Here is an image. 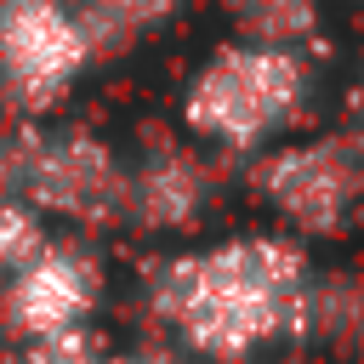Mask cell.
<instances>
[{
	"instance_id": "cell-10",
	"label": "cell",
	"mask_w": 364,
	"mask_h": 364,
	"mask_svg": "<svg viewBox=\"0 0 364 364\" xmlns=\"http://www.w3.org/2000/svg\"><path fill=\"white\" fill-rule=\"evenodd\" d=\"M0 364H108V341L97 336V324L57 330V336H23L0 347Z\"/></svg>"
},
{
	"instance_id": "cell-11",
	"label": "cell",
	"mask_w": 364,
	"mask_h": 364,
	"mask_svg": "<svg viewBox=\"0 0 364 364\" xmlns=\"http://www.w3.org/2000/svg\"><path fill=\"white\" fill-rule=\"evenodd\" d=\"M51 233H57V228H51L28 199H0V284H6L23 262H34Z\"/></svg>"
},
{
	"instance_id": "cell-1",
	"label": "cell",
	"mask_w": 364,
	"mask_h": 364,
	"mask_svg": "<svg viewBox=\"0 0 364 364\" xmlns=\"http://www.w3.org/2000/svg\"><path fill=\"white\" fill-rule=\"evenodd\" d=\"M324 273L313 245L279 228H239L205 245H171L142 267L154 330L193 364H250L318 336Z\"/></svg>"
},
{
	"instance_id": "cell-14",
	"label": "cell",
	"mask_w": 364,
	"mask_h": 364,
	"mask_svg": "<svg viewBox=\"0 0 364 364\" xmlns=\"http://www.w3.org/2000/svg\"><path fill=\"white\" fill-rule=\"evenodd\" d=\"M108 364H193V358L159 336V341H136V347H108Z\"/></svg>"
},
{
	"instance_id": "cell-4",
	"label": "cell",
	"mask_w": 364,
	"mask_h": 364,
	"mask_svg": "<svg viewBox=\"0 0 364 364\" xmlns=\"http://www.w3.org/2000/svg\"><path fill=\"white\" fill-rule=\"evenodd\" d=\"M23 199L57 233H114L125 222V148L85 119H34Z\"/></svg>"
},
{
	"instance_id": "cell-5",
	"label": "cell",
	"mask_w": 364,
	"mask_h": 364,
	"mask_svg": "<svg viewBox=\"0 0 364 364\" xmlns=\"http://www.w3.org/2000/svg\"><path fill=\"white\" fill-rule=\"evenodd\" d=\"M74 0H0V108L46 119L97 68Z\"/></svg>"
},
{
	"instance_id": "cell-7",
	"label": "cell",
	"mask_w": 364,
	"mask_h": 364,
	"mask_svg": "<svg viewBox=\"0 0 364 364\" xmlns=\"http://www.w3.org/2000/svg\"><path fill=\"white\" fill-rule=\"evenodd\" d=\"M222 199L216 154L188 142L182 131H154L125 148V222L142 239H188L210 222Z\"/></svg>"
},
{
	"instance_id": "cell-15",
	"label": "cell",
	"mask_w": 364,
	"mask_h": 364,
	"mask_svg": "<svg viewBox=\"0 0 364 364\" xmlns=\"http://www.w3.org/2000/svg\"><path fill=\"white\" fill-rule=\"evenodd\" d=\"M347 307H353V318H358V324H364V279H358V284H353V296H347Z\"/></svg>"
},
{
	"instance_id": "cell-12",
	"label": "cell",
	"mask_w": 364,
	"mask_h": 364,
	"mask_svg": "<svg viewBox=\"0 0 364 364\" xmlns=\"http://www.w3.org/2000/svg\"><path fill=\"white\" fill-rule=\"evenodd\" d=\"M28 136H34V119H28V114H6V108H0V199H23Z\"/></svg>"
},
{
	"instance_id": "cell-9",
	"label": "cell",
	"mask_w": 364,
	"mask_h": 364,
	"mask_svg": "<svg viewBox=\"0 0 364 364\" xmlns=\"http://www.w3.org/2000/svg\"><path fill=\"white\" fill-rule=\"evenodd\" d=\"M222 11L239 40H262V46L313 51L324 34V0H222Z\"/></svg>"
},
{
	"instance_id": "cell-13",
	"label": "cell",
	"mask_w": 364,
	"mask_h": 364,
	"mask_svg": "<svg viewBox=\"0 0 364 364\" xmlns=\"http://www.w3.org/2000/svg\"><path fill=\"white\" fill-rule=\"evenodd\" d=\"M358 154H364V57H358V68H353V80H347V91H341V125H336Z\"/></svg>"
},
{
	"instance_id": "cell-16",
	"label": "cell",
	"mask_w": 364,
	"mask_h": 364,
	"mask_svg": "<svg viewBox=\"0 0 364 364\" xmlns=\"http://www.w3.org/2000/svg\"><path fill=\"white\" fill-rule=\"evenodd\" d=\"M353 6H364V0H353Z\"/></svg>"
},
{
	"instance_id": "cell-6",
	"label": "cell",
	"mask_w": 364,
	"mask_h": 364,
	"mask_svg": "<svg viewBox=\"0 0 364 364\" xmlns=\"http://www.w3.org/2000/svg\"><path fill=\"white\" fill-rule=\"evenodd\" d=\"M108 301V262L91 239L80 233H51L34 262H23L0 284V336H57V330H85L97 324Z\"/></svg>"
},
{
	"instance_id": "cell-3",
	"label": "cell",
	"mask_w": 364,
	"mask_h": 364,
	"mask_svg": "<svg viewBox=\"0 0 364 364\" xmlns=\"http://www.w3.org/2000/svg\"><path fill=\"white\" fill-rule=\"evenodd\" d=\"M250 199L301 245L347 239L364 222V154L341 131H290L245 159Z\"/></svg>"
},
{
	"instance_id": "cell-2",
	"label": "cell",
	"mask_w": 364,
	"mask_h": 364,
	"mask_svg": "<svg viewBox=\"0 0 364 364\" xmlns=\"http://www.w3.org/2000/svg\"><path fill=\"white\" fill-rule=\"evenodd\" d=\"M313 85V51L228 34L188 68L176 91V131L216 159H250L267 142L301 131Z\"/></svg>"
},
{
	"instance_id": "cell-8",
	"label": "cell",
	"mask_w": 364,
	"mask_h": 364,
	"mask_svg": "<svg viewBox=\"0 0 364 364\" xmlns=\"http://www.w3.org/2000/svg\"><path fill=\"white\" fill-rule=\"evenodd\" d=\"M74 11L85 23L97 57H119V51L165 34L188 11V0H74Z\"/></svg>"
}]
</instances>
